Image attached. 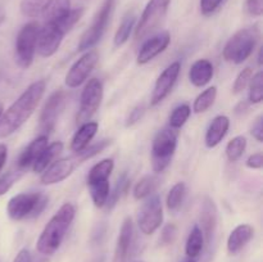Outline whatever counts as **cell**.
Listing matches in <instances>:
<instances>
[{
  "label": "cell",
  "instance_id": "d590c367",
  "mask_svg": "<svg viewBox=\"0 0 263 262\" xmlns=\"http://www.w3.org/2000/svg\"><path fill=\"white\" fill-rule=\"evenodd\" d=\"M49 0H22L21 2V13L25 17L35 18L41 14Z\"/></svg>",
  "mask_w": 263,
  "mask_h": 262
},
{
  "label": "cell",
  "instance_id": "484cf974",
  "mask_svg": "<svg viewBox=\"0 0 263 262\" xmlns=\"http://www.w3.org/2000/svg\"><path fill=\"white\" fill-rule=\"evenodd\" d=\"M115 169V162L112 158H105L103 161L98 162L95 166L91 167L86 177V184H95V182L108 181L110 174Z\"/></svg>",
  "mask_w": 263,
  "mask_h": 262
},
{
  "label": "cell",
  "instance_id": "f907efd6",
  "mask_svg": "<svg viewBox=\"0 0 263 262\" xmlns=\"http://www.w3.org/2000/svg\"><path fill=\"white\" fill-rule=\"evenodd\" d=\"M4 20H5V12H4V9L0 7V26H2V23L4 22Z\"/></svg>",
  "mask_w": 263,
  "mask_h": 262
},
{
  "label": "cell",
  "instance_id": "7a4b0ae2",
  "mask_svg": "<svg viewBox=\"0 0 263 262\" xmlns=\"http://www.w3.org/2000/svg\"><path fill=\"white\" fill-rule=\"evenodd\" d=\"M76 215V208L72 203H64L55 215L49 220L36 243V249L44 256H51L59 249L72 225Z\"/></svg>",
  "mask_w": 263,
  "mask_h": 262
},
{
  "label": "cell",
  "instance_id": "8992f818",
  "mask_svg": "<svg viewBox=\"0 0 263 262\" xmlns=\"http://www.w3.org/2000/svg\"><path fill=\"white\" fill-rule=\"evenodd\" d=\"M177 148V131L171 127L158 131L152 144V169L156 174L163 172L171 163Z\"/></svg>",
  "mask_w": 263,
  "mask_h": 262
},
{
  "label": "cell",
  "instance_id": "bcb514c9",
  "mask_svg": "<svg viewBox=\"0 0 263 262\" xmlns=\"http://www.w3.org/2000/svg\"><path fill=\"white\" fill-rule=\"evenodd\" d=\"M252 135H253V138L256 139L257 141L262 143V140H263V117L262 116H259V117L257 118L256 123H254L253 127H252Z\"/></svg>",
  "mask_w": 263,
  "mask_h": 262
},
{
  "label": "cell",
  "instance_id": "3957f363",
  "mask_svg": "<svg viewBox=\"0 0 263 262\" xmlns=\"http://www.w3.org/2000/svg\"><path fill=\"white\" fill-rule=\"evenodd\" d=\"M82 14H84V8H76L69 10L68 14L58 22L44 23L43 26H40L37 43H36V51L39 55L44 58L54 55L61 46L64 35L72 30Z\"/></svg>",
  "mask_w": 263,
  "mask_h": 262
},
{
  "label": "cell",
  "instance_id": "74e56055",
  "mask_svg": "<svg viewBox=\"0 0 263 262\" xmlns=\"http://www.w3.org/2000/svg\"><path fill=\"white\" fill-rule=\"evenodd\" d=\"M110 143H112V140H109V139H104V140H100L99 143L94 144V145L91 146H87L85 151H82L81 153L77 154V158H76V163H81V162L86 161V159H90L92 158V157H95L97 154L102 153L103 151H104L105 148H107L108 145H110Z\"/></svg>",
  "mask_w": 263,
  "mask_h": 262
},
{
  "label": "cell",
  "instance_id": "7c38bea8",
  "mask_svg": "<svg viewBox=\"0 0 263 262\" xmlns=\"http://www.w3.org/2000/svg\"><path fill=\"white\" fill-rule=\"evenodd\" d=\"M66 104V92L62 89L54 91L46 100L43 110H41L40 120H39V131L40 135H48L54 131L61 112Z\"/></svg>",
  "mask_w": 263,
  "mask_h": 262
},
{
  "label": "cell",
  "instance_id": "f6af8a7d",
  "mask_svg": "<svg viewBox=\"0 0 263 262\" xmlns=\"http://www.w3.org/2000/svg\"><path fill=\"white\" fill-rule=\"evenodd\" d=\"M247 167L252 170H259L263 166V154L262 153H254L247 159L246 162Z\"/></svg>",
  "mask_w": 263,
  "mask_h": 262
},
{
  "label": "cell",
  "instance_id": "83f0119b",
  "mask_svg": "<svg viewBox=\"0 0 263 262\" xmlns=\"http://www.w3.org/2000/svg\"><path fill=\"white\" fill-rule=\"evenodd\" d=\"M135 23H136V15L135 13H128L123 17L122 22H121L120 27L118 30L116 31L115 39H113V43H115L116 48H120L122 46L123 44H126L130 39L131 32L135 28Z\"/></svg>",
  "mask_w": 263,
  "mask_h": 262
},
{
  "label": "cell",
  "instance_id": "7402d4cb",
  "mask_svg": "<svg viewBox=\"0 0 263 262\" xmlns=\"http://www.w3.org/2000/svg\"><path fill=\"white\" fill-rule=\"evenodd\" d=\"M229 127H230V120L228 116H217L215 120L211 122L207 133H205V145L207 148H215L222 141L228 134Z\"/></svg>",
  "mask_w": 263,
  "mask_h": 262
},
{
  "label": "cell",
  "instance_id": "f1b7e54d",
  "mask_svg": "<svg viewBox=\"0 0 263 262\" xmlns=\"http://www.w3.org/2000/svg\"><path fill=\"white\" fill-rule=\"evenodd\" d=\"M159 185V179L154 175H146L143 179L139 180L136 182L135 188H134V198L138 200L144 199V198L149 197L156 192L157 186Z\"/></svg>",
  "mask_w": 263,
  "mask_h": 262
},
{
  "label": "cell",
  "instance_id": "44dd1931",
  "mask_svg": "<svg viewBox=\"0 0 263 262\" xmlns=\"http://www.w3.org/2000/svg\"><path fill=\"white\" fill-rule=\"evenodd\" d=\"M98 127H99V125H98V122H94V121H87V122L82 123L79 130L76 131V134L73 135V138H72V152L79 154L82 151H85L89 146L90 141L97 135Z\"/></svg>",
  "mask_w": 263,
  "mask_h": 262
},
{
  "label": "cell",
  "instance_id": "ee69618b",
  "mask_svg": "<svg viewBox=\"0 0 263 262\" xmlns=\"http://www.w3.org/2000/svg\"><path fill=\"white\" fill-rule=\"evenodd\" d=\"M246 9L251 15L259 17L263 13V0H247Z\"/></svg>",
  "mask_w": 263,
  "mask_h": 262
},
{
  "label": "cell",
  "instance_id": "5bb4252c",
  "mask_svg": "<svg viewBox=\"0 0 263 262\" xmlns=\"http://www.w3.org/2000/svg\"><path fill=\"white\" fill-rule=\"evenodd\" d=\"M180 71H181L180 62H174L159 74L151 97L152 107H156L157 104H159L162 100H164L168 97V94L172 91L175 84H176L177 79H179Z\"/></svg>",
  "mask_w": 263,
  "mask_h": 262
},
{
  "label": "cell",
  "instance_id": "277c9868",
  "mask_svg": "<svg viewBox=\"0 0 263 262\" xmlns=\"http://www.w3.org/2000/svg\"><path fill=\"white\" fill-rule=\"evenodd\" d=\"M259 40L258 26H251L234 33L223 48L222 55L226 62L240 64L252 55Z\"/></svg>",
  "mask_w": 263,
  "mask_h": 262
},
{
  "label": "cell",
  "instance_id": "4dcf8cb0",
  "mask_svg": "<svg viewBox=\"0 0 263 262\" xmlns=\"http://www.w3.org/2000/svg\"><path fill=\"white\" fill-rule=\"evenodd\" d=\"M90 197H91L92 203H94L95 207L102 208L104 207L105 203H107L108 195H109V180L108 181H102V182H95V184H89Z\"/></svg>",
  "mask_w": 263,
  "mask_h": 262
},
{
  "label": "cell",
  "instance_id": "681fc988",
  "mask_svg": "<svg viewBox=\"0 0 263 262\" xmlns=\"http://www.w3.org/2000/svg\"><path fill=\"white\" fill-rule=\"evenodd\" d=\"M248 108V103L247 102H240L238 105H236L235 108V113H240V112H244V110Z\"/></svg>",
  "mask_w": 263,
  "mask_h": 262
},
{
  "label": "cell",
  "instance_id": "cb8c5ba5",
  "mask_svg": "<svg viewBox=\"0 0 263 262\" xmlns=\"http://www.w3.org/2000/svg\"><path fill=\"white\" fill-rule=\"evenodd\" d=\"M69 10H71L69 0H49L40 15L43 17L44 23H53L66 17Z\"/></svg>",
  "mask_w": 263,
  "mask_h": 262
},
{
  "label": "cell",
  "instance_id": "4316f807",
  "mask_svg": "<svg viewBox=\"0 0 263 262\" xmlns=\"http://www.w3.org/2000/svg\"><path fill=\"white\" fill-rule=\"evenodd\" d=\"M203 247H204V236L202 229L199 228V225H194L185 244V253L189 258H197L202 253Z\"/></svg>",
  "mask_w": 263,
  "mask_h": 262
},
{
  "label": "cell",
  "instance_id": "9f6ffc18",
  "mask_svg": "<svg viewBox=\"0 0 263 262\" xmlns=\"http://www.w3.org/2000/svg\"><path fill=\"white\" fill-rule=\"evenodd\" d=\"M136 262H143V261H136Z\"/></svg>",
  "mask_w": 263,
  "mask_h": 262
},
{
  "label": "cell",
  "instance_id": "9a60e30c",
  "mask_svg": "<svg viewBox=\"0 0 263 262\" xmlns=\"http://www.w3.org/2000/svg\"><path fill=\"white\" fill-rule=\"evenodd\" d=\"M170 41H171V36H170V32H167V31L157 33V35L148 39L141 45L140 50H139L138 59H136L138 64L149 63L152 59H154L157 55L163 53L168 48Z\"/></svg>",
  "mask_w": 263,
  "mask_h": 262
},
{
  "label": "cell",
  "instance_id": "ffe728a7",
  "mask_svg": "<svg viewBox=\"0 0 263 262\" xmlns=\"http://www.w3.org/2000/svg\"><path fill=\"white\" fill-rule=\"evenodd\" d=\"M254 230L248 223L236 226L228 238V251L230 254H238L253 238Z\"/></svg>",
  "mask_w": 263,
  "mask_h": 262
},
{
  "label": "cell",
  "instance_id": "d6a6232c",
  "mask_svg": "<svg viewBox=\"0 0 263 262\" xmlns=\"http://www.w3.org/2000/svg\"><path fill=\"white\" fill-rule=\"evenodd\" d=\"M216 97H217V87L216 86H211L205 89L203 92H200L197 97V99L194 100V104H193L194 113L199 115V113L207 112L212 107L213 103H215Z\"/></svg>",
  "mask_w": 263,
  "mask_h": 262
},
{
  "label": "cell",
  "instance_id": "816d5d0a",
  "mask_svg": "<svg viewBox=\"0 0 263 262\" xmlns=\"http://www.w3.org/2000/svg\"><path fill=\"white\" fill-rule=\"evenodd\" d=\"M262 48L259 49V51H258V64L259 66H262Z\"/></svg>",
  "mask_w": 263,
  "mask_h": 262
},
{
  "label": "cell",
  "instance_id": "db71d44e",
  "mask_svg": "<svg viewBox=\"0 0 263 262\" xmlns=\"http://www.w3.org/2000/svg\"><path fill=\"white\" fill-rule=\"evenodd\" d=\"M3 112H4V108H3V104L0 103V116L3 115Z\"/></svg>",
  "mask_w": 263,
  "mask_h": 262
},
{
  "label": "cell",
  "instance_id": "30bf717a",
  "mask_svg": "<svg viewBox=\"0 0 263 262\" xmlns=\"http://www.w3.org/2000/svg\"><path fill=\"white\" fill-rule=\"evenodd\" d=\"M139 230L144 235H152L161 228L163 222V205L161 197L157 194L149 195L138 212Z\"/></svg>",
  "mask_w": 263,
  "mask_h": 262
},
{
  "label": "cell",
  "instance_id": "5b68a950",
  "mask_svg": "<svg viewBox=\"0 0 263 262\" xmlns=\"http://www.w3.org/2000/svg\"><path fill=\"white\" fill-rule=\"evenodd\" d=\"M48 203L49 197L43 193H21L10 198L7 204V213L13 221L35 218L44 212Z\"/></svg>",
  "mask_w": 263,
  "mask_h": 262
},
{
  "label": "cell",
  "instance_id": "f35d334b",
  "mask_svg": "<svg viewBox=\"0 0 263 262\" xmlns=\"http://www.w3.org/2000/svg\"><path fill=\"white\" fill-rule=\"evenodd\" d=\"M23 171L21 170H14V171H8L5 172L3 176H0V197L4 195L10 190V188L14 185V182L22 176Z\"/></svg>",
  "mask_w": 263,
  "mask_h": 262
},
{
  "label": "cell",
  "instance_id": "6da1fadb",
  "mask_svg": "<svg viewBox=\"0 0 263 262\" xmlns=\"http://www.w3.org/2000/svg\"><path fill=\"white\" fill-rule=\"evenodd\" d=\"M46 89V82L44 80H37L32 82L17 100L0 116V138L14 134L23 123L32 116L39 103L43 99Z\"/></svg>",
  "mask_w": 263,
  "mask_h": 262
},
{
  "label": "cell",
  "instance_id": "52a82bcc",
  "mask_svg": "<svg viewBox=\"0 0 263 262\" xmlns=\"http://www.w3.org/2000/svg\"><path fill=\"white\" fill-rule=\"evenodd\" d=\"M116 5H117V0H104L102 7L95 14L94 20H92L91 25L84 32L81 36L79 43V50L85 51L89 49L94 48L102 38L104 36L105 31H107L108 26H109L110 20L115 13Z\"/></svg>",
  "mask_w": 263,
  "mask_h": 262
},
{
  "label": "cell",
  "instance_id": "9c48e42d",
  "mask_svg": "<svg viewBox=\"0 0 263 262\" xmlns=\"http://www.w3.org/2000/svg\"><path fill=\"white\" fill-rule=\"evenodd\" d=\"M171 0H149L135 28V39L143 40L163 22Z\"/></svg>",
  "mask_w": 263,
  "mask_h": 262
},
{
  "label": "cell",
  "instance_id": "603a6c76",
  "mask_svg": "<svg viewBox=\"0 0 263 262\" xmlns=\"http://www.w3.org/2000/svg\"><path fill=\"white\" fill-rule=\"evenodd\" d=\"M213 77V64L208 59H198L189 69V80L194 86H205Z\"/></svg>",
  "mask_w": 263,
  "mask_h": 262
},
{
  "label": "cell",
  "instance_id": "f546056e",
  "mask_svg": "<svg viewBox=\"0 0 263 262\" xmlns=\"http://www.w3.org/2000/svg\"><path fill=\"white\" fill-rule=\"evenodd\" d=\"M185 197H186V185L184 182L175 184L168 192L166 200L167 208H168L170 212H177L181 208Z\"/></svg>",
  "mask_w": 263,
  "mask_h": 262
},
{
  "label": "cell",
  "instance_id": "ac0fdd59",
  "mask_svg": "<svg viewBox=\"0 0 263 262\" xmlns=\"http://www.w3.org/2000/svg\"><path fill=\"white\" fill-rule=\"evenodd\" d=\"M49 136L48 135H39L37 138L33 139L30 144H28L27 148L20 154L17 161V169L21 171H25L28 167L32 166L35 163L36 159L39 158L41 153H43L44 149L48 146Z\"/></svg>",
  "mask_w": 263,
  "mask_h": 262
},
{
  "label": "cell",
  "instance_id": "d4e9b609",
  "mask_svg": "<svg viewBox=\"0 0 263 262\" xmlns=\"http://www.w3.org/2000/svg\"><path fill=\"white\" fill-rule=\"evenodd\" d=\"M62 151H63V143H62V141H55V143L48 144V146L44 149L43 153L39 156V158L36 159L35 163L32 164L33 172L41 174L43 171H45V170L53 163L55 157L62 153Z\"/></svg>",
  "mask_w": 263,
  "mask_h": 262
},
{
  "label": "cell",
  "instance_id": "d6986e66",
  "mask_svg": "<svg viewBox=\"0 0 263 262\" xmlns=\"http://www.w3.org/2000/svg\"><path fill=\"white\" fill-rule=\"evenodd\" d=\"M134 238V222L131 217H126L121 226L120 235L115 251V262H126Z\"/></svg>",
  "mask_w": 263,
  "mask_h": 262
},
{
  "label": "cell",
  "instance_id": "8d00e7d4",
  "mask_svg": "<svg viewBox=\"0 0 263 262\" xmlns=\"http://www.w3.org/2000/svg\"><path fill=\"white\" fill-rule=\"evenodd\" d=\"M263 100V73L258 71L252 76L251 90H249V103L258 104Z\"/></svg>",
  "mask_w": 263,
  "mask_h": 262
},
{
  "label": "cell",
  "instance_id": "60d3db41",
  "mask_svg": "<svg viewBox=\"0 0 263 262\" xmlns=\"http://www.w3.org/2000/svg\"><path fill=\"white\" fill-rule=\"evenodd\" d=\"M177 235V226L174 223H167L163 229H162L161 233V243L167 246V244L174 243V240L176 239Z\"/></svg>",
  "mask_w": 263,
  "mask_h": 262
},
{
  "label": "cell",
  "instance_id": "e575fe53",
  "mask_svg": "<svg viewBox=\"0 0 263 262\" xmlns=\"http://www.w3.org/2000/svg\"><path fill=\"white\" fill-rule=\"evenodd\" d=\"M190 113L192 109L187 104H180L172 110V113L170 115V127L174 128V130H179L182 126L186 123V121L189 120Z\"/></svg>",
  "mask_w": 263,
  "mask_h": 262
},
{
  "label": "cell",
  "instance_id": "f5cc1de1",
  "mask_svg": "<svg viewBox=\"0 0 263 262\" xmlns=\"http://www.w3.org/2000/svg\"><path fill=\"white\" fill-rule=\"evenodd\" d=\"M184 262H197V259H195V258H187L186 261H184Z\"/></svg>",
  "mask_w": 263,
  "mask_h": 262
},
{
  "label": "cell",
  "instance_id": "836d02e7",
  "mask_svg": "<svg viewBox=\"0 0 263 262\" xmlns=\"http://www.w3.org/2000/svg\"><path fill=\"white\" fill-rule=\"evenodd\" d=\"M247 149V139L246 136L239 135L235 136L233 140L229 141L226 145V157L230 162H236L241 158Z\"/></svg>",
  "mask_w": 263,
  "mask_h": 262
},
{
  "label": "cell",
  "instance_id": "c3c4849f",
  "mask_svg": "<svg viewBox=\"0 0 263 262\" xmlns=\"http://www.w3.org/2000/svg\"><path fill=\"white\" fill-rule=\"evenodd\" d=\"M7 158H8V148L5 144L0 143V172H2V170L4 169L5 166V162H7Z\"/></svg>",
  "mask_w": 263,
  "mask_h": 262
},
{
  "label": "cell",
  "instance_id": "b9f144b4",
  "mask_svg": "<svg viewBox=\"0 0 263 262\" xmlns=\"http://www.w3.org/2000/svg\"><path fill=\"white\" fill-rule=\"evenodd\" d=\"M144 115H145V107H144L143 104L136 105V107L131 110L130 115H128L127 120H126V126L130 127V126H134L135 123H138L139 121L143 118Z\"/></svg>",
  "mask_w": 263,
  "mask_h": 262
},
{
  "label": "cell",
  "instance_id": "2e32d148",
  "mask_svg": "<svg viewBox=\"0 0 263 262\" xmlns=\"http://www.w3.org/2000/svg\"><path fill=\"white\" fill-rule=\"evenodd\" d=\"M76 162L72 158H63L51 163L45 171L41 172L40 182L43 185H54L66 180L73 172Z\"/></svg>",
  "mask_w": 263,
  "mask_h": 262
},
{
  "label": "cell",
  "instance_id": "7dc6e473",
  "mask_svg": "<svg viewBox=\"0 0 263 262\" xmlns=\"http://www.w3.org/2000/svg\"><path fill=\"white\" fill-rule=\"evenodd\" d=\"M13 262H32L31 252L26 248L21 249V251L17 253V256L14 257V259H13Z\"/></svg>",
  "mask_w": 263,
  "mask_h": 262
},
{
  "label": "cell",
  "instance_id": "e0dca14e",
  "mask_svg": "<svg viewBox=\"0 0 263 262\" xmlns=\"http://www.w3.org/2000/svg\"><path fill=\"white\" fill-rule=\"evenodd\" d=\"M200 229L204 236V243L210 244L213 240V236L217 229V207L212 198L205 197L202 204V212H200Z\"/></svg>",
  "mask_w": 263,
  "mask_h": 262
},
{
  "label": "cell",
  "instance_id": "8fae6325",
  "mask_svg": "<svg viewBox=\"0 0 263 262\" xmlns=\"http://www.w3.org/2000/svg\"><path fill=\"white\" fill-rule=\"evenodd\" d=\"M103 95H104V90H103L102 81L98 79L89 80V82L85 85L84 90H82L81 99H80V108L76 116L77 123L82 125V123L90 121V118L99 109Z\"/></svg>",
  "mask_w": 263,
  "mask_h": 262
},
{
  "label": "cell",
  "instance_id": "1f68e13d",
  "mask_svg": "<svg viewBox=\"0 0 263 262\" xmlns=\"http://www.w3.org/2000/svg\"><path fill=\"white\" fill-rule=\"evenodd\" d=\"M128 185H130V180H128L127 175L122 174L118 177L117 181H116V185L113 186V189L109 190V195H108L107 203H105V207H107L108 211H112L116 207V204L121 199L123 193L127 192Z\"/></svg>",
  "mask_w": 263,
  "mask_h": 262
},
{
  "label": "cell",
  "instance_id": "ab89813d",
  "mask_svg": "<svg viewBox=\"0 0 263 262\" xmlns=\"http://www.w3.org/2000/svg\"><path fill=\"white\" fill-rule=\"evenodd\" d=\"M252 76H253V69H252L251 67L244 68L243 71L238 74L235 82H234L233 91L235 92V94H239V92L243 91V90L248 86L249 81L252 80Z\"/></svg>",
  "mask_w": 263,
  "mask_h": 262
},
{
  "label": "cell",
  "instance_id": "7bdbcfd3",
  "mask_svg": "<svg viewBox=\"0 0 263 262\" xmlns=\"http://www.w3.org/2000/svg\"><path fill=\"white\" fill-rule=\"evenodd\" d=\"M223 0H200V12L204 15H211L217 10Z\"/></svg>",
  "mask_w": 263,
  "mask_h": 262
},
{
  "label": "cell",
  "instance_id": "4fadbf2b",
  "mask_svg": "<svg viewBox=\"0 0 263 262\" xmlns=\"http://www.w3.org/2000/svg\"><path fill=\"white\" fill-rule=\"evenodd\" d=\"M98 61H99L98 51L87 50L79 61L72 64V67L67 72L66 79H64L67 86L74 89V87H79L80 85L84 84L87 77H89V74L92 72V69L97 66Z\"/></svg>",
  "mask_w": 263,
  "mask_h": 262
},
{
  "label": "cell",
  "instance_id": "ba28073f",
  "mask_svg": "<svg viewBox=\"0 0 263 262\" xmlns=\"http://www.w3.org/2000/svg\"><path fill=\"white\" fill-rule=\"evenodd\" d=\"M40 25L30 22L23 26L15 38L14 61L20 68L26 69L32 64L36 53V43Z\"/></svg>",
  "mask_w": 263,
  "mask_h": 262
},
{
  "label": "cell",
  "instance_id": "11a10c76",
  "mask_svg": "<svg viewBox=\"0 0 263 262\" xmlns=\"http://www.w3.org/2000/svg\"><path fill=\"white\" fill-rule=\"evenodd\" d=\"M95 262H104V257H102V258L97 259V261H95Z\"/></svg>",
  "mask_w": 263,
  "mask_h": 262
}]
</instances>
